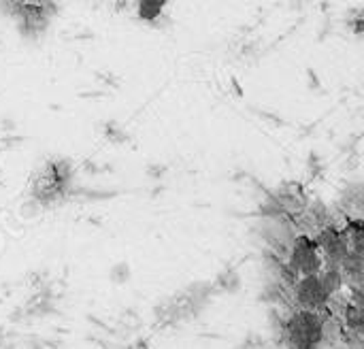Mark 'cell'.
Masks as SVG:
<instances>
[{"label": "cell", "instance_id": "2", "mask_svg": "<svg viewBox=\"0 0 364 349\" xmlns=\"http://www.w3.org/2000/svg\"><path fill=\"white\" fill-rule=\"evenodd\" d=\"M211 286H213V290H220L226 294H237L241 290L243 281H241V275L235 267H226L218 273V277Z\"/></svg>", "mask_w": 364, "mask_h": 349}, {"label": "cell", "instance_id": "9", "mask_svg": "<svg viewBox=\"0 0 364 349\" xmlns=\"http://www.w3.org/2000/svg\"><path fill=\"white\" fill-rule=\"evenodd\" d=\"M307 79H309V90H322V83L318 79V73L316 70H307Z\"/></svg>", "mask_w": 364, "mask_h": 349}, {"label": "cell", "instance_id": "6", "mask_svg": "<svg viewBox=\"0 0 364 349\" xmlns=\"http://www.w3.org/2000/svg\"><path fill=\"white\" fill-rule=\"evenodd\" d=\"M307 168H309L311 179H320V177H322V173H324V162H322V158H320L316 151H311V154H309Z\"/></svg>", "mask_w": 364, "mask_h": 349}, {"label": "cell", "instance_id": "3", "mask_svg": "<svg viewBox=\"0 0 364 349\" xmlns=\"http://www.w3.org/2000/svg\"><path fill=\"white\" fill-rule=\"evenodd\" d=\"M166 4L164 0H141L136 4V15L141 21H147V23H156L164 17V11H166Z\"/></svg>", "mask_w": 364, "mask_h": 349}, {"label": "cell", "instance_id": "4", "mask_svg": "<svg viewBox=\"0 0 364 349\" xmlns=\"http://www.w3.org/2000/svg\"><path fill=\"white\" fill-rule=\"evenodd\" d=\"M109 277H111V281L113 284H119V286H124V284H128L130 281V277H132V271H130V264L128 262H115L113 267H111V271H109Z\"/></svg>", "mask_w": 364, "mask_h": 349}, {"label": "cell", "instance_id": "11", "mask_svg": "<svg viewBox=\"0 0 364 349\" xmlns=\"http://www.w3.org/2000/svg\"><path fill=\"white\" fill-rule=\"evenodd\" d=\"M230 81H232V85H235V94H237V96H243V90H241V85H239V81H237L235 77H232Z\"/></svg>", "mask_w": 364, "mask_h": 349}, {"label": "cell", "instance_id": "7", "mask_svg": "<svg viewBox=\"0 0 364 349\" xmlns=\"http://www.w3.org/2000/svg\"><path fill=\"white\" fill-rule=\"evenodd\" d=\"M241 349H264V341H262V337H258V335H247L245 337V341H243V348Z\"/></svg>", "mask_w": 364, "mask_h": 349}, {"label": "cell", "instance_id": "8", "mask_svg": "<svg viewBox=\"0 0 364 349\" xmlns=\"http://www.w3.org/2000/svg\"><path fill=\"white\" fill-rule=\"evenodd\" d=\"M164 173H166V166L164 164H151V166H147V175L151 179H162Z\"/></svg>", "mask_w": 364, "mask_h": 349}, {"label": "cell", "instance_id": "10", "mask_svg": "<svg viewBox=\"0 0 364 349\" xmlns=\"http://www.w3.org/2000/svg\"><path fill=\"white\" fill-rule=\"evenodd\" d=\"M15 128H17V126H15V122H13L11 117H9V119H2V122H0V130H6V132H13Z\"/></svg>", "mask_w": 364, "mask_h": 349}, {"label": "cell", "instance_id": "1", "mask_svg": "<svg viewBox=\"0 0 364 349\" xmlns=\"http://www.w3.org/2000/svg\"><path fill=\"white\" fill-rule=\"evenodd\" d=\"M294 292V301L299 303L301 311H314V313H322L326 311V305L331 303L328 292L324 290L322 281L318 275L314 277H301L296 281V286L292 288Z\"/></svg>", "mask_w": 364, "mask_h": 349}, {"label": "cell", "instance_id": "5", "mask_svg": "<svg viewBox=\"0 0 364 349\" xmlns=\"http://www.w3.org/2000/svg\"><path fill=\"white\" fill-rule=\"evenodd\" d=\"M105 134L111 143H126L128 141V132L117 124V122H107L105 124Z\"/></svg>", "mask_w": 364, "mask_h": 349}]
</instances>
